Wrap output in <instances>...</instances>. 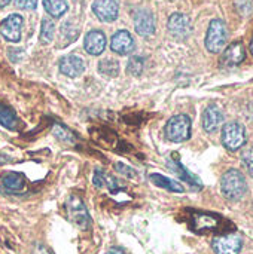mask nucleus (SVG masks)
Returning <instances> with one entry per match:
<instances>
[{"label": "nucleus", "mask_w": 253, "mask_h": 254, "mask_svg": "<svg viewBox=\"0 0 253 254\" xmlns=\"http://www.w3.org/2000/svg\"><path fill=\"white\" fill-rule=\"evenodd\" d=\"M221 190H222V195L228 201H231V202L240 201L248 192V183H246V179H245L243 173L239 171V170H234V168L228 170L222 176Z\"/></svg>", "instance_id": "nucleus-1"}, {"label": "nucleus", "mask_w": 253, "mask_h": 254, "mask_svg": "<svg viewBox=\"0 0 253 254\" xmlns=\"http://www.w3.org/2000/svg\"><path fill=\"white\" fill-rule=\"evenodd\" d=\"M227 42H228L227 24L219 18L212 19L207 28V34H206V42H204L206 49L212 54H219L225 49Z\"/></svg>", "instance_id": "nucleus-2"}, {"label": "nucleus", "mask_w": 253, "mask_h": 254, "mask_svg": "<svg viewBox=\"0 0 253 254\" xmlns=\"http://www.w3.org/2000/svg\"><path fill=\"white\" fill-rule=\"evenodd\" d=\"M191 128L192 122L186 115H176L173 116L164 129L166 138L171 143H183L191 138Z\"/></svg>", "instance_id": "nucleus-3"}, {"label": "nucleus", "mask_w": 253, "mask_h": 254, "mask_svg": "<svg viewBox=\"0 0 253 254\" xmlns=\"http://www.w3.org/2000/svg\"><path fill=\"white\" fill-rule=\"evenodd\" d=\"M66 213L69 220L76 225L79 229L82 231H88L91 228V216L88 213V208L85 207L84 201L76 196V195H70L66 201Z\"/></svg>", "instance_id": "nucleus-4"}, {"label": "nucleus", "mask_w": 253, "mask_h": 254, "mask_svg": "<svg viewBox=\"0 0 253 254\" xmlns=\"http://www.w3.org/2000/svg\"><path fill=\"white\" fill-rule=\"evenodd\" d=\"M221 140H222L224 147L228 149L230 152H236V150L242 149L248 141L245 125H242L240 122H228V124H225L224 128H222Z\"/></svg>", "instance_id": "nucleus-5"}, {"label": "nucleus", "mask_w": 253, "mask_h": 254, "mask_svg": "<svg viewBox=\"0 0 253 254\" xmlns=\"http://www.w3.org/2000/svg\"><path fill=\"white\" fill-rule=\"evenodd\" d=\"M215 254H240L243 249V240L237 234L218 235L212 241Z\"/></svg>", "instance_id": "nucleus-6"}, {"label": "nucleus", "mask_w": 253, "mask_h": 254, "mask_svg": "<svg viewBox=\"0 0 253 254\" xmlns=\"http://www.w3.org/2000/svg\"><path fill=\"white\" fill-rule=\"evenodd\" d=\"M167 28H169V33L177 40H186L192 33V24H191L189 16L180 12H174L170 15Z\"/></svg>", "instance_id": "nucleus-7"}, {"label": "nucleus", "mask_w": 253, "mask_h": 254, "mask_svg": "<svg viewBox=\"0 0 253 254\" xmlns=\"http://www.w3.org/2000/svg\"><path fill=\"white\" fill-rule=\"evenodd\" d=\"M246 60V48L242 40H236L230 43L224 51L221 57V67L224 68H233L240 65Z\"/></svg>", "instance_id": "nucleus-8"}, {"label": "nucleus", "mask_w": 253, "mask_h": 254, "mask_svg": "<svg viewBox=\"0 0 253 254\" xmlns=\"http://www.w3.org/2000/svg\"><path fill=\"white\" fill-rule=\"evenodd\" d=\"M134 21V30L142 37H151L155 33L157 21L154 13L149 9H137L133 16Z\"/></svg>", "instance_id": "nucleus-9"}, {"label": "nucleus", "mask_w": 253, "mask_h": 254, "mask_svg": "<svg viewBox=\"0 0 253 254\" xmlns=\"http://www.w3.org/2000/svg\"><path fill=\"white\" fill-rule=\"evenodd\" d=\"M24 18L19 13H10L0 22V33L1 36L12 43H18L21 40V28H22Z\"/></svg>", "instance_id": "nucleus-10"}, {"label": "nucleus", "mask_w": 253, "mask_h": 254, "mask_svg": "<svg viewBox=\"0 0 253 254\" xmlns=\"http://www.w3.org/2000/svg\"><path fill=\"white\" fill-rule=\"evenodd\" d=\"M219 225H221V217L216 214L200 213V211L192 213V229L198 234L215 232L219 229Z\"/></svg>", "instance_id": "nucleus-11"}, {"label": "nucleus", "mask_w": 253, "mask_h": 254, "mask_svg": "<svg viewBox=\"0 0 253 254\" xmlns=\"http://www.w3.org/2000/svg\"><path fill=\"white\" fill-rule=\"evenodd\" d=\"M91 9L101 22H113L119 15V6L116 0H94Z\"/></svg>", "instance_id": "nucleus-12"}, {"label": "nucleus", "mask_w": 253, "mask_h": 254, "mask_svg": "<svg viewBox=\"0 0 253 254\" xmlns=\"http://www.w3.org/2000/svg\"><path fill=\"white\" fill-rule=\"evenodd\" d=\"M134 39L127 30H118L110 39V49L118 55H128L134 51Z\"/></svg>", "instance_id": "nucleus-13"}, {"label": "nucleus", "mask_w": 253, "mask_h": 254, "mask_svg": "<svg viewBox=\"0 0 253 254\" xmlns=\"http://www.w3.org/2000/svg\"><path fill=\"white\" fill-rule=\"evenodd\" d=\"M167 168H169L170 171H173L174 174H177L179 179L185 180L191 188H194V189H197V190H200V189L203 188V183L200 182V179H198L197 176L191 174V173L182 165V162H180L179 158H177V153H173V156L167 161Z\"/></svg>", "instance_id": "nucleus-14"}, {"label": "nucleus", "mask_w": 253, "mask_h": 254, "mask_svg": "<svg viewBox=\"0 0 253 254\" xmlns=\"http://www.w3.org/2000/svg\"><path fill=\"white\" fill-rule=\"evenodd\" d=\"M60 71L67 77H78L85 71V61L78 55H64L58 63Z\"/></svg>", "instance_id": "nucleus-15"}, {"label": "nucleus", "mask_w": 253, "mask_h": 254, "mask_svg": "<svg viewBox=\"0 0 253 254\" xmlns=\"http://www.w3.org/2000/svg\"><path fill=\"white\" fill-rule=\"evenodd\" d=\"M84 48L89 55H100L106 49V36L101 30H91L85 34Z\"/></svg>", "instance_id": "nucleus-16"}, {"label": "nucleus", "mask_w": 253, "mask_h": 254, "mask_svg": "<svg viewBox=\"0 0 253 254\" xmlns=\"http://www.w3.org/2000/svg\"><path fill=\"white\" fill-rule=\"evenodd\" d=\"M224 124V112L216 106L212 104L206 107L203 112V128L206 132H216Z\"/></svg>", "instance_id": "nucleus-17"}, {"label": "nucleus", "mask_w": 253, "mask_h": 254, "mask_svg": "<svg viewBox=\"0 0 253 254\" xmlns=\"http://www.w3.org/2000/svg\"><path fill=\"white\" fill-rule=\"evenodd\" d=\"M1 186L9 193H21L25 189V179L21 173L7 171L1 176Z\"/></svg>", "instance_id": "nucleus-18"}, {"label": "nucleus", "mask_w": 253, "mask_h": 254, "mask_svg": "<svg viewBox=\"0 0 253 254\" xmlns=\"http://www.w3.org/2000/svg\"><path fill=\"white\" fill-rule=\"evenodd\" d=\"M92 183H94V186L98 188V189H103V188L109 189L110 193H118V192L122 189L121 183H119L115 177L106 174V173H104L103 170H100V168H97V170L94 171Z\"/></svg>", "instance_id": "nucleus-19"}, {"label": "nucleus", "mask_w": 253, "mask_h": 254, "mask_svg": "<svg viewBox=\"0 0 253 254\" xmlns=\"http://www.w3.org/2000/svg\"><path fill=\"white\" fill-rule=\"evenodd\" d=\"M151 182L157 188L166 189L169 192H176V193H183L185 192V188L180 183H177V182H174V180H171L169 177H164L161 174H151Z\"/></svg>", "instance_id": "nucleus-20"}, {"label": "nucleus", "mask_w": 253, "mask_h": 254, "mask_svg": "<svg viewBox=\"0 0 253 254\" xmlns=\"http://www.w3.org/2000/svg\"><path fill=\"white\" fill-rule=\"evenodd\" d=\"M43 7L46 13H49V16L61 18L67 12L69 4L66 0H43Z\"/></svg>", "instance_id": "nucleus-21"}, {"label": "nucleus", "mask_w": 253, "mask_h": 254, "mask_svg": "<svg viewBox=\"0 0 253 254\" xmlns=\"http://www.w3.org/2000/svg\"><path fill=\"white\" fill-rule=\"evenodd\" d=\"M79 36V28L75 27L70 21H66L63 22L61 25V30H60V46H67L70 45L72 42H75Z\"/></svg>", "instance_id": "nucleus-22"}, {"label": "nucleus", "mask_w": 253, "mask_h": 254, "mask_svg": "<svg viewBox=\"0 0 253 254\" xmlns=\"http://www.w3.org/2000/svg\"><path fill=\"white\" fill-rule=\"evenodd\" d=\"M0 125L7 129H15L18 127V118L15 112L6 104H0Z\"/></svg>", "instance_id": "nucleus-23"}, {"label": "nucleus", "mask_w": 253, "mask_h": 254, "mask_svg": "<svg viewBox=\"0 0 253 254\" xmlns=\"http://www.w3.org/2000/svg\"><path fill=\"white\" fill-rule=\"evenodd\" d=\"M98 71L106 77H116L119 74V63L113 58H104L98 63Z\"/></svg>", "instance_id": "nucleus-24"}, {"label": "nucleus", "mask_w": 253, "mask_h": 254, "mask_svg": "<svg viewBox=\"0 0 253 254\" xmlns=\"http://www.w3.org/2000/svg\"><path fill=\"white\" fill-rule=\"evenodd\" d=\"M54 34H55V24L52 19L49 18H43L42 24H40V36L39 40L43 45H48L54 40Z\"/></svg>", "instance_id": "nucleus-25"}, {"label": "nucleus", "mask_w": 253, "mask_h": 254, "mask_svg": "<svg viewBox=\"0 0 253 254\" xmlns=\"http://www.w3.org/2000/svg\"><path fill=\"white\" fill-rule=\"evenodd\" d=\"M52 134H54L58 140H61L63 143H67V144H73L75 140H76L75 134H73L67 127L61 125V124H55V125L52 127Z\"/></svg>", "instance_id": "nucleus-26"}, {"label": "nucleus", "mask_w": 253, "mask_h": 254, "mask_svg": "<svg viewBox=\"0 0 253 254\" xmlns=\"http://www.w3.org/2000/svg\"><path fill=\"white\" fill-rule=\"evenodd\" d=\"M145 70V60L139 55H134L128 60V64H127V73L130 76H140Z\"/></svg>", "instance_id": "nucleus-27"}, {"label": "nucleus", "mask_w": 253, "mask_h": 254, "mask_svg": "<svg viewBox=\"0 0 253 254\" xmlns=\"http://www.w3.org/2000/svg\"><path fill=\"white\" fill-rule=\"evenodd\" d=\"M234 4L242 16L253 15V0H234Z\"/></svg>", "instance_id": "nucleus-28"}, {"label": "nucleus", "mask_w": 253, "mask_h": 254, "mask_svg": "<svg viewBox=\"0 0 253 254\" xmlns=\"http://www.w3.org/2000/svg\"><path fill=\"white\" fill-rule=\"evenodd\" d=\"M242 162H243V165L246 167L249 176L253 177V147L246 149V150L242 153Z\"/></svg>", "instance_id": "nucleus-29"}, {"label": "nucleus", "mask_w": 253, "mask_h": 254, "mask_svg": "<svg viewBox=\"0 0 253 254\" xmlns=\"http://www.w3.org/2000/svg\"><path fill=\"white\" fill-rule=\"evenodd\" d=\"M115 170H116V173H119L122 177H125V179H136L137 177V173L133 170V167H128V165H125V164H121V162H116L115 164Z\"/></svg>", "instance_id": "nucleus-30"}, {"label": "nucleus", "mask_w": 253, "mask_h": 254, "mask_svg": "<svg viewBox=\"0 0 253 254\" xmlns=\"http://www.w3.org/2000/svg\"><path fill=\"white\" fill-rule=\"evenodd\" d=\"M7 57L12 63H18L24 57V49L22 48H9L7 49Z\"/></svg>", "instance_id": "nucleus-31"}, {"label": "nucleus", "mask_w": 253, "mask_h": 254, "mask_svg": "<svg viewBox=\"0 0 253 254\" xmlns=\"http://www.w3.org/2000/svg\"><path fill=\"white\" fill-rule=\"evenodd\" d=\"M15 6L24 10H33L37 6V0H13Z\"/></svg>", "instance_id": "nucleus-32"}, {"label": "nucleus", "mask_w": 253, "mask_h": 254, "mask_svg": "<svg viewBox=\"0 0 253 254\" xmlns=\"http://www.w3.org/2000/svg\"><path fill=\"white\" fill-rule=\"evenodd\" d=\"M34 254H54L51 249H48L46 246L43 244H37L36 249H34Z\"/></svg>", "instance_id": "nucleus-33"}, {"label": "nucleus", "mask_w": 253, "mask_h": 254, "mask_svg": "<svg viewBox=\"0 0 253 254\" xmlns=\"http://www.w3.org/2000/svg\"><path fill=\"white\" fill-rule=\"evenodd\" d=\"M106 254H127V252L121 247H112V249H109V252Z\"/></svg>", "instance_id": "nucleus-34"}, {"label": "nucleus", "mask_w": 253, "mask_h": 254, "mask_svg": "<svg viewBox=\"0 0 253 254\" xmlns=\"http://www.w3.org/2000/svg\"><path fill=\"white\" fill-rule=\"evenodd\" d=\"M10 3V0H0V7H4Z\"/></svg>", "instance_id": "nucleus-35"}, {"label": "nucleus", "mask_w": 253, "mask_h": 254, "mask_svg": "<svg viewBox=\"0 0 253 254\" xmlns=\"http://www.w3.org/2000/svg\"><path fill=\"white\" fill-rule=\"evenodd\" d=\"M249 48H251V52H252V55H253V36H252V40H251V46H249Z\"/></svg>", "instance_id": "nucleus-36"}]
</instances>
